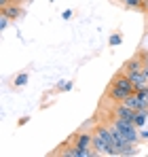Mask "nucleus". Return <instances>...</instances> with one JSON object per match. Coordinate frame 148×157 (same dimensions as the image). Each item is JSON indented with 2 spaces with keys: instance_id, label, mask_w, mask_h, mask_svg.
<instances>
[{
  "instance_id": "f257e3e1",
  "label": "nucleus",
  "mask_w": 148,
  "mask_h": 157,
  "mask_svg": "<svg viewBox=\"0 0 148 157\" xmlns=\"http://www.w3.org/2000/svg\"><path fill=\"white\" fill-rule=\"evenodd\" d=\"M135 89H133V83H131V78L127 72H119V75H114L112 78V83H110V87H108V98L112 100V102H123L127 96H131Z\"/></svg>"
},
{
  "instance_id": "f03ea898",
  "label": "nucleus",
  "mask_w": 148,
  "mask_h": 157,
  "mask_svg": "<svg viewBox=\"0 0 148 157\" xmlns=\"http://www.w3.org/2000/svg\"><path fill=\"white\" fill-rule=\"evenodd\" d=\"M91 149L98 155L114 157V151H112V128L110 125H98L93 130V144H91Z\"/></svg>"
},
{
  "instance_id": "7ed1b4c3",
  "label": "nucleus",
  "mask_w": 148,
  "mask_h": 157,
  "mask_svg": "<svg viewBox=\"0 0 148 157\" xmlns=\"http://www.w3.org/2000/svg\"><path fill=\"white\" fill-rule=\"evenodd\" d=\"M110 125L119 132L125 140H129V142H133V144H138V142L142 140V138H140V128L135 125V121H127V119H121V117H112Z\"/></svg>"
},
{
  "instance_id": "20e7f679",
  "label": "nucleus",
  "mask_w": 148,
  "mask_h": 157,
  "mask_svg": "<svg viewBox=\"0 0 148 157\" xmlns=\"http://www.w3.org/2000/svg\"><path fill=\"white\" fill-rule=\"evenodd\" d=\"M59 155H66V157H89V155H93V151H91V149H80V147H76V144H68V147H64V149L59 151Z\"/></svg>"
},
{
  "instance_id": "39448f33",
  "label": "nucleus",
  "mask_w": 148,
  "mask_h": 157,
  "mask_svg": "<svg viewBox=\"0 0 148 157\" xmlns=\"http://www.w3.org/2000/svg\"><path fill=\"white\" fill-rule=\"evenodd\" d=\"M144 68V53H140V55H135V57H131L127 64L123 66V72H138V70H142Z\"/></svg>"
},
{
  "instance_id": "423d86ee",
  "label": "nucleus",
  "mask_w": 148,
  "mask_h": 157,
  "mask_svg": "<svg viewBox=\"0 0 148 157\" xmlns=\"http://www.w3.org/2000/svg\"><path fill=\"white\" fill-rule=\"evenodd\" d=\"M0 13H2V15H6V17L11 19V21H15V19H19V17H21L24 9H21L19 4H15V0H13L11 4H6L4 9H0Z\"/></svg>"
},
{
  "instance_id": "0eeeda50",
  "label": "nucleus",
  "mask_w": 148,
  "mask_h": 157,
  "mask_svg": "<svg viewBox=\"0 0 148 157\" xmlns=\"http://www.w3.org/2000/svg\"><path fill=\"white\" fill-rule=\"evenodd\" d=\"M74 144L80 147V149H91V144H93V134H89V132H78V134L74 136Z\"/></svg>"
},
{
  "instance_id": "6e6552de",
  "label": "nucleus",
  "mask_w": 148,
  "mask_h": 157,
  "mask_svg": "<svg viewBox=\"0 0 148 157\" xmlns=\"http://www.w3.org/2000/svg\"><path fill=\"white\" fill-rule=\"evenodd\" d=\"M129 78H131V83H133V89H135V91L148 85V77L144 75V70H138V72H129Z\"/></svg>"
},
{
  "instance_id": "1a4fd4ad",
  "label": "nucleus",
  "mask_w": 148,
  "mask_h": 157,
  "mask_svg": "<svg viewBox=\"0 0 148 157\" xmlns=\"http://www.w3.org/2000/svg\"><path fill=\"white\" fill-rule=\"evenodd\" d=\"M123 104H125V106H129V108H133V110H142V108H148V106H144V102L140 100V96H138L135 91H133L131 96H127V98H125Z\"/></svg>"
},
{
  "instance_id": "9d476101",
  "label": "nucleus",
  "mask_w": 148,
  "mask_h": 157,
  "mask_svg": "<svg viewBox=\"0 0 148 157\" xmlns=\"http://www.w3.org/2000/svg\"><path fill=\"white\" fill-rule=\"evenodd\" d=\"M146 123H148V108H142L135 115V125L138 128H146Z\"/></svg>"
},
{
  "instance_id": "9b49d317",
  "label": "nucleus",
  "mask_w": 148,
  "mask_h": 157,
  "mask_svg": "<svg viewBox=\"0 0 148 157\" xmlns=\"http://www.w3.org/2000/svg\"><path fill=\"white\" fill-rule=\"evenodd\" d=\"M127 9H146L144 6V0H121Z\"/></svg>"
},
{
  "instance_id": "f8f14e48",
  "label": "nucleus",
  "mask_w": 148,
  "mask_h": 157,
  "mask_svg": "<svg viewBox=\"0 0 148 157\" xmlns=\"http://www.w3.org/2000/svg\"><path fill=\"white\" fill-rule=\"evenodd\" d=\"M28 72H19V75H17V77H15V81H13V85H15V87H24L25 83H28Z\"/></svg>"
},
{
  "instance_id": "ddd939ff",
  "label": "nucleus",
  "mask_w": 148,
  "mask_h": 157,
  "mask_svg": "<svg viewBox=\"0 0 148 157\" xmlns=\"http://www.w3.org/2000/svg\"><path fill=\"white\" fill-rule=\"evenodd\" d=\"M121 43H123V36H121V34H112V36L108 38V45H110V47H119Z\"/></svg>"
},
{
  "instance_id": "4468645a",
  "label": "nucleus",
  "mask_w": 148,
  "mask_h": 157,
  "mask_svg": "<svg viewBox=\"0 0 148 157\" xmlns=\"http://www.w3.org/2000/svg\"><path fill=\"white\" fill-rule=\"evenodd\" d=\"M72 87H74L72 81H59V83H57V89H59V91H70Z\"/></svg>"
},
{
  "instance_id": "2eb2a0df",
  "label": "nucleus",
  "mask_w": 148,
  "mask_h": 157,
  "mask_svg": "<svg viewBox=\"0 0 148 157\" xmlns=\"http://www.w3.org/2000/svg\"><path fill=\"white\" fill-rule=\"evenodd\" d=\"M135 94L140 96V100L144 102V106H148V85H146V87H142V89H138Z\"/></svg>"
},
{
  "instance_id": "dca6fc26",
  "label": "nucleus",
  "mask_w": 148,
  "mask_h": 157,
  "mask_svg": "<svg viewBox=\"0 0 148 157\" xmlns=\"http://www.w3.org/2000/svg\"><path fill=\"white\" fill-rule=\"evenodd\" d=\"M9 24H11V19H9L6 15H2V13H0V30H6Z\"/></svg>"
},
{
  "instance_id": "f3484780",
  "label": "nucleus",
  "mask_w": 148,
  "mask_h": 157,
  "mask_svg": "<svg viewBox=\"0 0 148 157\" xmlns=\"http://www.w3.org/2000/svg\"><path fill=\"white\" fill-rule=\"evenodd\" d=\"M70 17H72V11H70V9L61 11V19H70Z\"/></svg>"
},
{
  "instance_id": "a211bd4d",
  "label": "nucleus",
  "mask_w": 148,
  "mask_h": 157,
  "mask_svg": "<svg viewBox=\"0 0 148 157\" xmlns=\"http://www.w3.org/2000/svg\"><path fill=\"white\" fill-rule=\"evenodd\" d=\"M142 70H144V75L148 77V62H144V68H142Z\"/></svg>"
},
{
  "instance_id": "6ab92c4d",
  "label": "nucleus",
  "mask_w": 148,
  "mask_h": 157,
  "mask_svg": "<svg viewBox=\"0 0 148 157\" xmlns=\"http://www.w3.org/2000/svg\"><path fill=\"white\" fill-rule=\"evenodd\" d=\"M146 128H148V123H146Z\"/></svg>"
}]
</instances>
